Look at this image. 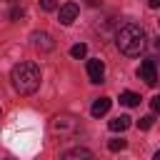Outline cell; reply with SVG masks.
Here are the masks:
<instances>
[{
    "label": "cell",
    "instance_id": "cell-1",
    "mask_svg": "<svg viewBox=\"0 0 160 160\" xmlns=\"http://www.w3.org/2000/svg\"><path fill=\"white\" fill-rule=\"evenodd\" d=\"M10 80H12V88L20 92V95H32L38 88H40V68L35 62H18L10 72Z\"/></svg>",
    "mask_w": 160,
    "mask_h": 160
},
{
    "label": "cell",
    "instance_id": "cell-2",
    "mask_svg": "<svg viewBox=\"0 0 160 160\" xmlns=\"http://www.w3.org/2000/svg\"><path fill=\"white\" fill-rule=\"evenodd\" d=\"M115 42H118V50H120L122 55L135 58V55H140V50L145 48V30H142L140 25H135V22H128V25H122V28L118 30Z\"/></svg>",
    "mask_w": 160,
    "mask_h": 160
},
{
    "label": "cell",
    "instance_id": "cell-3",
    "mask_svg": "<svg viewBox=\"0 0 160 160\" xmlns=\"http://www.w3.org/2000/svg\"><path fill=\"white\" fill-rule=\"evenodd\" d=\"M50 132L58 135V138H72L80 132V120L70 112H60L50 120Z\"/></svg>",
    "mask_w": 160,
    "mask_h": 160
},
{
    "label": "cell",
    "instance_id": "cell-4",
    "mask_svg": "<svg viewBox=\"0 0 160 160\" xmlns=\"http://www.w3.org/2000/svg\"><path fill=\"white\" fill-rule=\"evenodd\" d=\"M138 78H140L145 85H150V88L158 82V62H155V58H148V60L140 62V68H138Z\"/></svg>",
    "mask_w": 160,
    "mask_h": 160
},
{
    "label": "cell",
    "instance_id": "cell-5",
    "mask_svg": "<svg viewBox=\"0 0 160 160\" xmlns=\"http://www.w3.org/2000/svg\"><path fill=\"white\" fill-rule=\"evenodd\" d=\"M32 45H35L40 52H50V50L55 48V40H52L48 32H40V30H38V32H32Z\"/></svg>",
    "mask_w": 160,
    "mask_h": 160
},
{
    "label": "cell",
    "instance_id": "cell-6",
    "mask_svg": "<svg viewBox=\"0 0 160 160\" xmlns=\"http://www.w3.org/2000/svg\"><path fill=\"white\" fill-rule=\"evenodd\" d=\"M102 75H105V65H102V60H88V78H90V82H102Z\"/></svg>",
    "mask_w": 160,
    "mask_h": 160
},
{
    "label": "cell",
    "instance_id": "cell-7",
    "mask_svg": "<svg viewBox=\"0 0 160 160\" xmlns=\"http://www.w3.org/2000/svg\"><path fill=\"white\" fill-rule=\"evenodd\" d=\"M75 18H78V5H75V2H65V5L60 8V22H62V25H70Z\"/></svg>",
    "mask_w": 160,
    "mask_h": 160
},
{
    "label": "cell",
    "instance_id": "cell-8",
    "mask_svg": "<svg viewBox=\"0 0 160 160\" xmlns=\"http://www.w3.org/2000/svg\"><path fill=\"white\" fill-rule=\"evenodd\" d=\"M62 160H95V155L88 150V148H72L62 155Z\"/></svg>",
    "mask_w": 160,
    "mask_h": 160
},
{
    "label": "cell",
    "instance_id": "cell-9",
    "mask_svg": "<svg viewBox=\"0 0 160 160\" xmlns=\"http://www.w3.org/2000/svg\"><path fill=\"white\" fill-rule=\"evenodd\" d=\"M110 105H112V100H110V98H98V100L92 102V108H90L92 118H100V115H105V112L110 110Z\"/></svg>",
    "mask_w": 160,
    "mask_h": 160
},
{
    "label": "cell",
    "instance_id": "cell-10",
    "mask_svg": "<svg viewBox=\"0 0 160 160\" xmlns=\"http://www.w3.org/2000/svg\"><path fill=\"white\" fill-rule=\"evenodd\" d=\"M108 128H110L112 132H122V130L130 128V118H128V115H118V118H112V120L108 122Z\"/></svg>",
    "mask_w": 160,
    "mask_h": 160
},
{
    "label": "cell",
    "instance_id": "cell-11",
    "mask_svg": "<svg viewBox=\"0 0 160 160\" xmlns=\"http://www.w3.org/2000/svg\"><path fill=\"white\" fill-rule=\"evenodd\" d=\"M120 102H122V105H128V108H135V105L140 102V95H138V92L125 90V92H120Z\"/></svg>",
    "mask_w": 160,
    "mask_h": 160
},
{
    "label": "cell",
    "instance_id": "cell-12",
    "mask_svg": "<svg viewBox=\"0 0 160 160\" xmlns=\"http://www.w3.org/2000/svg\"><path fill=\"white\" fill-rule=\"evenodd\" d=\"M70 55H72V58H78V60H80V58H85V55H88V45H85V42L72 45V48H70Z\"/></svg>",
    "mask_w": 160,
    "mask_h": 160
},
{
    "label": "cell",
    "instance_id": "cell-13",
    "mask_svg": "<svg viewBox=\"0 0 160 160\" xmlns=\"http://www.w3.org/2000/svg\"><path fill=\"white\" fill-rule=\"evenodd\" d=\"M125 145H128L125 140L115 138V140H110V142H108V150H110V152H120V150H125Z\"/></svg>",
    "mask_w": 160,
    "mask_h": 160
},
{
    "label": "cell",
    "instance_id": "cell-14",
    "mask_svg": "<svg viewBox=\"0 0 160 160\" xmlns=\"http://www.w3.org/2000/svg\"><path fill=\"white\" fill-rule=\"evenodd\" d=\"M152 122H155V118H152V115H142V118L138 120V128H140V130H150V128H152Z\"/></svg>",
    "mask_w": 160,
    "mask_h": 160
},
{
    "label": "cell",
    "instance_id": "cell-15",
    "mask_svg": "<svg viewBox=\"0 0 160 160\" xmlns=\"http://www.w3.org/2000/svg\"><path fill=\"white\" fill-rule=\"evenodd\" d=\"M40 8H42V10H48V12H50V10H55V8H58V5H55V0H40Z\"/></svg>",
    "mask_w": 160,
    "mask_h": 160
},
{
    "label": "cell",
    "instance_id": "cell-16",
    "mask_svg": "<svg viewBox=\"0 0 160 160\" xmlns=\"http://www.w3.org/2000/svg\"><path fill=\"white\" fill-rule=\"evenodd\" d=\"M150 108H152L155 112H160V95H155V98L150 100Z\"/></svg>",
    "mask_w": 160,
    "mask_h": 160
},
{
    "label": "cell",
    "instance_id": "cell-17",
    "mask_svg": "<svg viewBox=\"0 0 160 160\" xmlns=\"http://www.w3.org/2000/svg\"><path fill=\"white\" fill-rule=\"evenodd\" d=\"M10 18H12V20L22 18V8H12V10H10Z\"/></svg>",
    "mask_w": 160,
    "mask_h": 160
},
{
    "label": "cell",
    "instance_id": "cell-18",
    "mask_svg": "<svg viewBox=\"0 0 160 160\" xmlns=\"http://www.w3.org/2000/svg\"><path fill=\"white\" fill-rule=\"evenodd\" d=\"M150 2V8H160V0H148Z\"/></svg>",
    "mask_w": 160,
    "mask_h": 160
},
{
    "label": "cell",
    "instance_id": "cell-19",
    "mask_svg": "<svg viewBox=\"0 0 160 160\" xmlns=\"http://www.w3.org/2000/svg\"><path fill=\"white\" fill-rule=\"evenodd\" d=\"M152 160H160V150H158V152H155V155H152Z\"/></svg>",
    "mask_w": 160,
    "mask_h": 160
},
{
    "label": "cell",
    "instance_id": "cell-20",
    "mask_svg": "<svg viewBox=\"0 0 160 160\" xmlns=\"http://www.w3.org/2000/svg\"><path fill=\"white\" fill-rule=\"evenodd\" d=\"M155 48H158V50H160V38H158V40H155Z\"/></svg>",
    "mask_w": 160,
    "mask_h": 160
},
{
    "label": "cell",
    "instance_id": "cell-21",
    "mask_svg": "<svg viewBox=\"0 0 160 160\" xmlns=\"http://www.w3.org/2000/svg\"><path fill=\"white\" fill-rule=\"evenodd\" d=\"M0 160H12V158H0Z\"/></svg>",
    "mask_w": 160,
    "mask_h": 160
}]
</instances>
